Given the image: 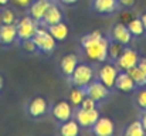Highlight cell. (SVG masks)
Segmentation results:
<instances>
[{"mask_svg":"<svg viewBox=\"0 0 146 136\" xmlns=\"http://www.w3.org/2000/svg\"><path fill=\"white\" fill-rule=\"evenodd\" d=\"M17 40L16 24H0V45H10Z\"/></svg>","mask_w":146,"mask_h":136,"instance_id":"cell-17","label":"cell"},{"mask_svg":"<svg viewBox=\"0 0 146 136\" xmlns=\"http://www.w3.org/2000/svg\"><path fill=\"white\" fill-rule=\"evenodd\" d=\"M14 6H17V7H20V9H26V7H29L30 4H31V1L33 0H10Z\"/></svg>","mask_w":146,"mask_h":136,"instance_id":"cell-30","label":"cell"},{"mask_svg":"<svg viewBox=\"0 0 146 136\" xmlns=\"http://www.w3.org/2000/svg\"><path fill=\"white\" fill-rule=\"evenodd\" d=\"M62 21V13H61V9L57 6V4H51L50 9L46 11L44 17L41 19L40 24L44 26V27H48L51 24H55V23H60Z\"/></svg>","mask_w":146,"mask_h":136,"instance_id":"cell-18","label":"cell"},{"mask_svg":"<svg viewBox=\"0 0 146 136\" xmlns=\"http://www.w3.org/2000/svg\"><path fill=\"white\" fill-rule=\"evenodd\" d=\"M9 1H10V0H0V4H1V6H6Z\"/></svg>","mask_w":146,"mask_h":136,"instance_id":"cell-37","label":"cell"},{"mask_svg":"<svg viewBox=\"0 0 146 136\" xmlns=\"http://www.w3.org/2000/svg\"><path fill=\"white\" fill-rule=\"evenodd\" d=\"M139 58H141V55H139V52L135 48L125 47V50L118 57V60L115 61V64H116V67H118L119 71H128L129 68L138 65Z\"/></svg>","mask_w":146,"mask_h":136,"instance_id":"cell-7","label":"cell"},{"mask_svg":"<svg viewBox=\"0 0 146 136\" xmlns=\"http://www.w3.org/2000/svg\"><path fill=\"white\" fill-rule=\"evenodd\" d=\"M40 26L38 21H36L31 16H24L19 21H16V29H17V40L23 41L27 38H33V36L37 31V27Z\"/></svg>","mask_w":146,"mask_h":136,"instance_id":"cell-6","label":"cell"},{"mask_svg":"<svg viewBox=\"0 0 146 136\" xmlns=\"http://www.w3.org/2000/svg\"><path fill=\"white\" fill-rule=\"evenodd\" d=\"M118 0H92V10L99 14H112L118 11Z\"/></svg>","mask_w":146,"mask_h":136,"instance_id":"cell-16","label":"cell"},{"mask_svg":"<svg viewBox=\"0 0 146 136\" xmlns=\"http://www.w3.org/2000/svg\"><path fill=\"white\" fill-rule=\"evenodd\" d=\"M52 3H54L52 0H33L31 4L29 6V16H31L36 21L40 23Z\"/></svg>","mask_w":146,"mask_h":136,"instance_id":"cell-12","label":"cell"},{"mask_svg":"<svg viewBox=\"0 0 146 136\" xmlns=\"http://www.w3.org/2000/svg\"><path fill=\"white\" fill-rule=\"evenodd\" d=\"M85 96H87V94H85V90H84V88L74 87V88L71 90V92H70V102H71V105H74L75 108H78Z\"/></svg>","mask_w":146,"mask_h":136,"instance_id":"cell-25","label":"cell"},{"mask_svg":"<svg viewBox=\"0 0 146 136\" xmlns=\"http://www.w3.org/2000/svg\"><path fill=\"white\" fill-rule=\"evenodd\" d=\"M51 115H52V118H54L58 123L71 119L72 115H74V109H72L71 102L64 101V99H62V101H58V102L51 108Z\"/></svg>","mask_w":146,"mask_h":136,"instance_id":"cell-8","label":"cell"},{"mask_svg":"<svg viewBox=\"0 0 146 136\" xmlns=\"http://www.w3.org/2000/svg\"><path fill=\"white\" fill-rule=\"evenodd\" d=\"M0 10H1V4H0Z\"/></svg>","mask_w":146,"mask_h":136,"instance_id":"cell-39","label":"cell"},{"mask_svg":"<svg viewBox=\"0 0 146 136\" xmlns=\"http://www.w3.org/2000/svg\"><path fill=\"white\" fill-rule=\"evenodd\" d=\"M91 132L97 136H112L115 132V123L111 118L99 116L97 122L91 126Z\"/></svg>","mask_w":146,"mask_h":136,"instance_id":"cell-11","label":"cell"},{"mask_svg":"<svg viewBox=\"0 0 146 136\" xmlns=\"http://www.w3.org/2000/svg\"><path fill=\"white\" fill-rule=\"evenodd\" d=\"M20 43H21V48H23L26 52H29V54L37 52V47L34 44L33 38H27V40H23V41H20Z\"/></svg>","mask_w":146,"mask_h":136,"instance_id":"cell-28","label":"cell"},{"mask_svg":"<svg viewBox=\"0 0 146 136\" xmlns=\"http://www.w3.org/2000/svg\"><path fill=\"white\" fill-rule=\"evenodd\" d=\"M33 41H34V44L37 47V51L46 52V54L52 52V51L55 50V45H57L55 38L50 34L47 27H44V26H41V24L37 27V31H36V34L33 36Z\"/></svg>","mask_w":146,"mask_h":136,"instance_id":"cell-3","label":"cell"},{"mask_svg":"<svg viewBox=\"0 0 146 136\" xmlns=\"http://www.w3.org/2000/svg\"><path fill=\"white\" fill-rule=\"evenodd\" d=\"M108 44L109 38L99 30H94L81 38V48L85 57L92 62H104L108 60Z\"/></svg>","mask_w":146,"mask_h":136,"instance_id":"cell-1","label":"cell"},{"mask_svg":"<svg viewBox=\"0 0 146 136\" xmlns=\"http://www.w3.org/2000/svg\"><path fill=\"white\" fill-rule=\"evenodd\" d=\"M135 103H136V106L141 111L146 109V87L145 88H139V91L136 92V95H135Z\"/></svg>","mask_w":146,"mask_h":136,"instance_id":"cell-27","label":"cell"},{"mask_svg":"<svg viewBox=\"0 0 146 136\" xmlns=\"http://www.w3.org/2000/svg\"><path fill=\"white\" fill-rule=\"evenodd\" d=\"M70 82L72 87H80V88H85L90 82H92L95 80V71L90 64L85 62H78L75 70L72 71V74L70 75Z\"/></svg>","mask_w":146,"mask_h":136,"instance_id":"cell-2","label":"cell"},{"mask_svg":"<svg viewBox=\"0 0 146 136\" xmlns=\"http://www.w3.org/2000/svg\"><path fill=\"white\" fill-rule=\"evenodd\" d=\"M123 133L126 136H145V129H143V126H142V122L138 119V121L131 122V123L126 126V129H125Z\"/></svg>","mask_w":146,"mask_h":136,"instance_id":"cell-24","label":"cell"},{"mask_svg":"<svg viewBox=\"0 0 146 136\" xmlns=\"http://www.w3.org/2000/svg\"><path fill=\"white\" fill-rule=\"evenodd\" d=\"M119 7H125V9H131L136 4V0H118Z\"/></svg>","mask_w":146,"mask_h":136,"instance_id":"cell-31","label":"cell"},{"mask_svg":"<svg viewBox=\"0 0 146 136\" xmlns=\"http://www.w3.org/2000/svg\"><path fill=\"white\" fill-rule=\"evenodd\" d=\"M97 101L95 99H92L91 96H85L84 99H82V102H81V105H80V108H82V109H95L97 108Z\"/></svg>","mask_w":146,"mask_h":136,"instance_id":"cell-29","label":"cell"},{"mask_svg":"<svg viewBox=\"0 0 146 136\" xmlns=\"http://www.w3.org/2000/svg\"><path fill=\"white\" fill-rule=\"evenodd\" d=\"M84 90H85V94H87L88 96H91L92 99H95L98 103L102 102V101H105V99L109 96V94H111V90L106 88V87H105L102 82H99L98 80H94L92 82H90Z\"/></svg>","mask_w":146,"mask_h":136,"instance_id":"cell-10","label":"cell"},{"mask_svg":"<svg viewBox=\"0 0 146 136\" xmlns=\"http://www.w3.org/2000/svg\"><path fill=\"white\" fill-rule=\"evenodd\" d=\"M80 125L75 119H68L65 122H61L58 126V133L61 136H77L80 133Z\"/></svg>","mask_w":146,"mask_h":136,"instance_id":"cell-20","label":"cell"},{"mask_svg":"<svg viewBox=\"0 0 146 136\" xmlns=\"http://www.w3.org/2000/svg\"><path fill=\"white\" fill-rule=\"evenodd\" d=\"M61 4H64V6H71V4H75L78 0H58Z\"/></svg>","mask_w":146,"mask_h":136,"instance_id":"cell-35","label":"cell"},{"mask_svg":"<svg viewBox=\"0 0 146 136\" xmlns=\"http://www.w3.org/2000/svg\"><path fill=\"white\" fill-rule=\"evenodd\" d=\"M47 30L50 31V34L55 38V41H64V40L68 38V34H70V29H68V26L64 21L51 24V26L47 27Z\"/></svg>","mask_w":146,"mask_h":136,"instance_id":"cell-19","label":"cell"},{"mask_svg":"<svg viewBox=\"0 0 146 136\" xmlns=\"http://www.w3.org/2000/svg\"><path fill=\"white\" fill-rule=\"evenodd\" d=\"M111 38H112L113 41H118V43H121V44L128 45V44H131V41H132V34H131V31L128 30L126 24H123V23H116V24L112 27V30H111Z\"/></svg>","mask_w":146,"mask_h":136,"instance_id":"cell-13","label":"cell"},{"mask_svg":"<svg viewBox=\"0 0 146 136\" xmlns=\"http://www.w3.org/2000/svg\"><path fill=\"white\" fill-rule=\"evenodd\" d=\"M78 55L74 54V52H70V54H65L60 62H58V68H60V72L65 77V78H70V75L72 74V71L75 70L77 64H78Z\"/></svg>","mask_w":146,"mask_h":136,"instance_id":"cell-15","label":"cell"},{"mask_svg":"<svg viewBox=\"0 0 146 136\" xmlns=\"http://www.w3.org/2000/svg\"><path fill=\"white\" fill-rule=\"evenodd\" d=\"M128 72H129V75L132 77V80H133L136 88H145L146 87V74L138 67V65L129 68Z\"/></svg>","mask_w":146,"mask_h":136,"instance_id":"cell-21","label":"cell"},{"mask_svg":"<svg viewBox=\"0 0 146 136\" xmlns=\"http://www.w3.org/2000/svg\"><path fill=\"white\" fill-rule=\"evenodd\" d=\"M131 19H132V17H131V14H129V13H123V14L121 16V20H122L121 23H123V24H126V23H128V21H129Z\"/></svg>","mask_w":146,"mask_h":136,"instance_id":"cell-34","label":"cell"},{"mask_svg":"<svg viewBox=\"0 0 146 136\" xmlns=\"http://www.w3.org/2000/svg\"><path fill=\"white\" fill-rule=\"evenodd\" d=\"M126 27H128V30L131 31L132 37H141V36L145 34V27H143V23H142V20H141L139 17H136V19L132 17V19L126 23Z\"/></svg>","mask_w":146,"mask_h":136,"instance_id":"cell-22","label":"cell"},{"mask_svg":"<svg viewBox=\"0 0 146 136\" xmlns=\"http://www.w3.org/2000/svg\"><path fill=\"white\" fill-rule=\"evenodd\" d=\"M17 14L13 9H3L0 10V24H16Z\"/></svg>","mask_w":146,"mask_h":136,"instance_id":"cell-26","label":"cell"},{"mask_svg":"<svg viewBox=\"0 0 146 136\" xmlns=\"http://www.w3.org/2000/svg\"><path fill=\"white\" fill-rule=\"evenodd\" d=\"M125 50V45L121 44V43H118V41H113V40H111L109 41V44H108V58L111 60V61H116L118 60V57L122 54V51Z\"/></svg>","mask_w":146,"mask_h":136,"instance_id":"cell-23","label":"cell"},{"mask_svg":"<svg viewBox=\"0 0 146 136\" xmlns=\"http://www.w3.org/2000/svg\"><path fill=\"white\" fill-rule=\"evenodd\" d=\"M50 111V103L47 98L37 95L34 98H31L27 105H26V112L31 119H41L44 118Z\"/></svg>","mask_w":146,"mask_h":136,"instance_id":"cell-4","label":"cell"},{"mask_svg":"<svg viewBox=\"0 0 146 136\" xmlns=\"http://www.w3.org/2000/svg\"><path fill=\"white\" fill-rule=\"evenodd\" d=\"M118 72H119V70H118V67H116V64H115L113 61H112V62L104 61L97 72V80L99 82H102L106 88L113 90V87H115V80H116Z\"/></svg>","mask_w":146,"mask_h":136,"instance_id":"cell-5","label":"cell"},{"mask_svg":"<svg viewBox=\"0 0 146 136\" xmlns=\"http://www.w3.org/2000/svg\"><path fill=\"white\" fill-rule=\"evenodd\" d=\"M141 20H142V23H143V27H145V33H146V11L143 14H141V17H139Z\"/></svg>","mask_w":146,"mask_h":136,"instance_id":"cell-36","label":"cell"},{"mask_svg":"<svg viewBox=\"0 0 146 136\" xmlns=\"http://www.w3.org/2000/svg\"><path fill=\"white\" fill-rule=\"evenodd\" d=\"M113 88H116V90L121 91V92H126V94L138 90L136 85H135V82H133V80H132V77L129 75L128 71H119L118 72Z\"/></svg>","mask_w":146,"mask_h":136,"instance_id":"cell-14","label":"cell"},{"mask_svg":"<svg viewBox=\"0 0 146 136\" xmlns=\"http://www.w3.org/2000/svg\"><path fill=\"white\" fill-rule=\"evenodd\" d=\"M99 118V111L98 108L95 109H82V108H77L75 111V121L78 122V125L81 128H90L97 122V119Z\"/></svg>","mask_w":146,"mask_h":136,"instance_id":"cell-9","label":"cell"},{"mask_svg":"<svg viewBox=\"0 0 146 136\" xmlns=\"http://www.w3.org/2000/svg\"><path fill=\"white\" fill-rule=\"evenodd\" d=\"M138 67H139V68L146 74V57H141V58H139V61H138Z\"/></svg>","mask_w":146,"mask_h":136,"instance_id":"cell-32","label":"cell"},{"mask_svg":"<svg viewBox=\"0 0 146 136\" xmlns=\"http://www.w3.org/2000/svg\"><path fill=\"white\" fill-rule=\"evenodd\" d=\"M141 122H142V126H143V129H145V133H146V109L142 111V115H141V119H139Z\"/></svg>","mask_w":146,"mask_h":136,"instance_id":"cell-33","label":"cell"},{"mask_svg":"<svg viewBox=\"0 0 146 136\" xmlns=\"http://www.w3.org/2000/svg\"><path fill=\"white\" fill-rule=\"evenodd\" d=\"M1 85H3V78L0 77V88H1Z\"/></svg>","mask_w":146,"mask_h":136,"instance_id":"cell-38","label":"cell"}]
</instances>
